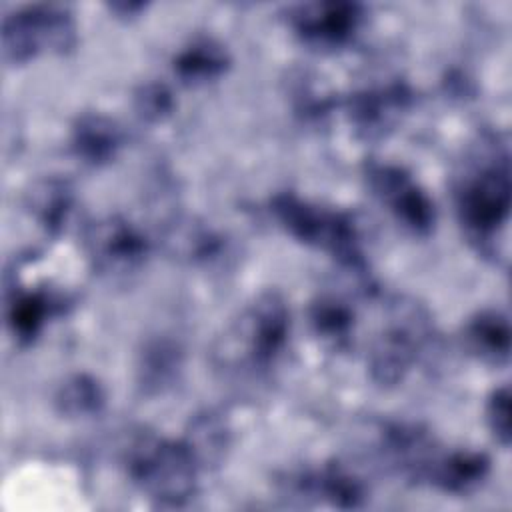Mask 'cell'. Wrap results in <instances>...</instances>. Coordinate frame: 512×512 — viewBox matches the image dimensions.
<instances>
[{"mask_svg":"<svg viewBox=\"0 0 512 512\" xmlns=\"http://www.w3.org/2000/svg\"><path fill=\"white\" fill-rule=\"evenodd\" d=\"M454 206L470 242L488 248L510 214V160L504 142L494 134L472 144L452 182Z\"/></svg>","mask_w":512,"mask_h":512,"instance_id":"6da1fadb","label":"cell"},{"mask_svg":"<svg viewBox=\"0 0 512 512\" xmlns=\"http://www.w3.org/2000/svg\"><path fill=\"white\" fill-rule=\"evenodd\" d=\"M124 464L130 480L158 506H184L196 492L200 466L184 440L140 430L124 448Z\"/></svg>","mask_w":512,"mask_h":512,"instance_id":"7a4b0ae2","label":"cell"},{"mask_svg":"<svg viewBox=\"0 0 512 512\" xmlns=\"http://www.w3.org/2000/svg\"><path fill=\"white\" fill-rule=\"evenodd\" d=\"M290 332L286 300L268 290L248 304L226 328L214 346V362L220 368L264 372L282 354Z\"/></svg>","mask_w":512,"mask_h":512,"instance_id":"3957f363","label":"cell"},{"mask_svg":"<svg viewBox=\"0 0 512 512\" xmlns=\"http://www.w3.org/2000/svg\"><path fill=\"white\" fill-rule=\"evenodd\" d=\"M270 212L278 224L298 242L324 250L350 272L362 274L364 256L354 220L338 210L322 208L292 192L276 194Z\"/></svg>","mask_w":512,"mask_h":512,"instance_id":"277c9868","label":"cell"},{"mask_svg":"<svg viewBox=\"0 0 512 512\" xmlns=\"http://www.w3.org/2000/svg\"><path fill=\"white\" fill-rule=\"evenodd\" d=\"M430 336V316L422 304L398 298L390 306V318L370 344L368 370L380 386L400 384L416 364Z\"/></svg>","mask_w":512,"mask_h":512,"instance_id":"5b68a950","label":"cell"},{"mask_svg":"<svg viewBox=\"0 0 512 512\" xmlns=\"http://www.w3.org/2000/svg\"><path fill=\"white\" fill-rule=\"evenodd\" d=\"M76 40L74 16L62 4H28L2 18L0 48L6 64H24L40 52L66 54Z\"/></svg>","mask_w":512,"mask_h":512,"instance_id":"8992f818","label":"cell"},{"mask_svg":"<svg viewBox=\"0 0 512 512\" xmlns=\"http://www.w3.org/2000/svg\"><path fill=\"white\" fill-rule=\"evenodd\" d=\"M364 174L372 194L404 230L414 236H428L434 230V202L404 168L386 162H370Z\"/></svg>","mask_w":512,"mask_h":512,"instance_id":"52a82bcc","label":"cell"},{"mask_svg":"<svg viewBox=\"0 0 512 512\" xmlns=\"http://www.w3.org/2000/svg\"><path fill=\"white\" fill-rule=\"evenodd\" d=\"M82 244L92 268L106 276L136 272L148 254V242L142 232L118 214L90 222Z\"/></svg>","mask_w":512,"mask_h":512,"instance_id":"ba28073f","label":"cell"},{"mask_svg":"<svg viewBox=\"0 0 512 512\" xmlns=\"http://www.w3.org/2000/svg\"><path fill=\"white\" fill-rule=\"evenodd\" d=\"M362 6L356 2H304L288 8L294 34L312 48L336 50L352 40L362 24Z\"/></svg>","mask_w":512,"mask_h":512,"instance_id":"9c48e42d","label":"cell"},{"mask_svg":"<svg viewBox=\"0 0 512 512\" xmlns=\"http://www.w3.org/2000/svg\"><path fill=\"white\" fill-rule=\"evenodd\" d=\"M410 104V90L402 82L374 86L354 92L348 102V118L354 130L372 140L384 136L400 120Z\"/></svg>","mask_w":512,"mask_h":512,"instance_id":"30bf717a","label":"cell"},{"mask_svg":"<svg viewBox=\"0 0 512 512\" xmlns=\"http://www.w3.org/2000/svg\"><path fill=\"white\" fill-rule=\"evenodd\" d=\"M490 472V460L478 450H452L434 454L424 480L448 494L466 496L478 490Z\"/></svg>","mask_w":512,"mask_h":512,"instance_id":"8fae6325","label":"cell"},{"mask_svg":"<svg viewBox=\"0 0 512 512\" xmlns=\"http://www.w3.org/2000/svg\"><path fill=\"white\" fill-rule=\"evenodd\" d=\"M296 490L304 496H316L330 506L352 510L366 502V484L350 472L346 466L332 462L324 464L320 470L300 474L296 478Z\"/></svg>","mask_w":512,"mask_h":512,"instance_id":"7c38bea8","label":"cell"},{"mask_svg":"<svg viewBox=\"0 0 512 512\" xmlns=\"http://www.w3.org/2000/svg\"><path fill=\"white\" fill-rule=\"evenodd\" d=\"M60 300L40 288H10L6 292V326L12 338L26 346L36 340L46 320L58 310Z\"/></svg>","mask_w":512,"mask_h":512,"instance_id":"4fadbf2b","label":"cell"},{"mask_svg":"<svg viewBox=\"0 0 512 512\" xmlns=\"http://www.w3.org/2000/svg\"><path fill=\"white\" fill-rule=\"evenodd\" d=\"M124 134L120 126L96 112H84L72 124L70 146L76 158L90 166H102L116 158L118 150L122 148Z\"/></svg>","mask_w":512,"mask_h":512,"instance_id":"5bb4252c","label":"cell"},{"mask_svg":"<svg viewBox=\"0 0 512 512\" xmlns=\"http://www.w3.org/2000/svg\"><path fill=\"white\" fill-rule=\"evenodd\" d=\"M230 68V54L224 44L210 36L192 38L172 58L176 78L186 86H202L218 80Z\"/></svg>","mask_w":512,"mask_h":512,"instance_id":"9a60e30c","label":"cell"},{"mask_svg":"<svg viewBox=\"0 0 512 512\" xmlns=\"http://www.w3.org/2000/svg\"><path fill=\"white\" fill-rule=\"evenodd\" d=\"M466 348L482 362L504 366L510 358V324L500 310H482L464 328Z\"/></svg>","mask_w":512,"mask_h":512,"instance_id":"2e32d148","label":"cell"},{"mask_svg":"<svg viewBox=\"0 0 512 512\" xmlns=\"http://www.w3.org/2000/svg\"><path fill=\"white\" fill-rule=\"evenodd\" d=\"M74 202V190L66 180L60 178H44L38 180L28 196H26V206L34 220L52 236H56L72 210Z\"/></svg>","mask_w":512,"mask_h":512,"instance_id":"e0dca14e","label":"cell"},{"mask_svg":"<svg viewBox=\"0 0 512 512\" xmlns=\"http://www.w3.org/2000/svg\"><path fill=\"white\" fill-rule=\"evenodd\" d=\"M314 334L334 350H346L354 334V310L334 294L318 296L310 306Z\"/></svg>","mask_w":512,"mask_h":512,"instance_id":"ac0fdd59","label":"cell"},{"mask_svg":"<svg viewBox=\"0 0 512 512\" xmlns=\"http://www.w3.org/2000/svg\"><path fill=\"white\" fill-rule=\"evenodd\" d=\"M182 440L188 444L198 466L208 468L224 458L226 448L230 446V430L220 414L202 412L190 420Z\"/></svg>","mask_w":512,"mask_h":512,"instance_id":"d6986e66","label":"cell"},{"mask_svg":"<svg viewBox=\"0 0 512 512\" xmlns=\"http://www.w3.org/2000/svg\"><path fill=\"white\" fill-rule=\"evenodd\" d=\"M180 366V348L170 340H154L144 348L138 364L140 384L144 386V390L158 392L174 382Z\"/></svg>","mask_w":512,"mask_h":512,"instance_id":"ffe728a7","label":"cell"},{"mask_svg":"<svg viewBox=\"0 0 512 512\" xmlns=\"http://www.w3.org/2000/svg\"><path fill=\"white\" fill-rule=\"evenodd\" d=\"M54 402L60 414L68 418H86L102 410L104 390L96 378L88 374H74L60 384Z\"/></svg>","mask_w":512,"mask_h":512,"instance_id":"44dd1931","label":"cell"},{"mask_svg":"<svg viewBox=\"0 0 512 512\" xmlns=\"http://www.w3.org/2000/svg\"><path fill=\"white\" fill-rule=\"evenodd\" d=\"M134 110L146 122H162L174 110L172 92L164 82H146L134 92Z\"/></svg>","mask_w":512,"mask_h":512,"instance_id":"7402d4cb","label":"cell"},{"mask_svg":"<svg viewBox=\"0 0 512 512\" xmlns=\"http://www.w3.org/2000/svg\"><path fill=\"white\" fill-rule=\"evenodd\" d=\"M486 422L492 436L504 446H510V388L500 386L496 388L486 404Z\"/></svg>","mask_w":512,"mask_h":512,"instance_id":"603a6c76","label":"cell"},{"mask_svg":"<svg viewBox=\"0 0 512 512\" xmlns=\"http://www.w3.org/2000/svg\"><path fill=\"white\" fill-rule=\"evenodd\" d=\"M146 4H142V2H122V4H110V8L112 10H116V12H120V14H136L138 10H142Z\"/></svg>","mask_w":512,"mask_h":512,"instance_id":"cb8c5ba5","label":"cell"}]
</instances>
